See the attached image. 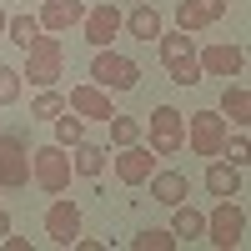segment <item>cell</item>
Here are the masks:
<instances>
[{
  "label": "cell",
  "mask_w": 251,
  "mask_h": 251,
  "mask_svg": "<svg viewBox=\"0 0 251 251\" xmlns=\"http://www.w3.org/2000/svg\"><path fill=\"white\" fill-rule=\"evenodd\" d=\"M206 191H211V196H241V166L211 161V166H206Z\"/></svg>",
  "instance_id": "19"
},
{
  "label": "cell",
  "mask_w": 251,
  "mask_h": 251,
  "mask_svg": "<svg viewBox=\"0 0 251 251\" xmlns=\"http://www.w3.org/2000/svg\"><path fill=\"white\" fill-rule=\"evenodd\" d=\"M161 66L176 86H201V66H196V40L186 30H161Z\"/></svg>",
  "instance_id": "2"
},
{
  "label": "cell",
  "mask_w": 251,
  "mask_h": 251,
  "mask_svg": "<svg viewBox=\"0 0 251 251\" xmlns=\"http://www.w3.org/2000/svg\"><path fill=\"white\" fill-rule=\"evenodd\" d=\"M221 15H226V0H181V5H176V30L196 35L206 25H216Z\"/></svg>",
  "instance_id": "13"
},
{
  "label": "cell",
  "mask_w": 251,
  "mask_h": 251,
  "mask_svg": "<svg viewBox=\"0 0 251 251\" xmlns=\"http://www.w3.org/2000/svg\"><path fill=\"white\" fill-rule=\"evenodd\" d=\"M186 196H191V181H186L181 171H151V201H161V206H181Z\"/></svg>",
  "instance_id": "17"
},
{
  "label": "cell",
  "mask_w": 251,
  "mask_h": 251,
  "mask_svg": "<svg viewBox=\"0 0 251 251\" xmlns=\"http://www.w3.org/2000/svg\"><path fill=\"white\" fill-rule=\"evenodd\" d=\"M75 141H86V116H75V111L66 106V111L55 116V146H66V151H71Z\"/></svg>",
  "instance_id": "22"
},
{
  "label": "cell",
  "mask_w": 251,
  "mask_h": 251,
  "mask_svg": "<svg viewBox=\"0 0 251 251\" xmlns=\"http://www.w3.org/2000/svg\"><path fill=\"white\" fill-rule=\"evenodd\" d=\"M30 186V146L20 131H0V191Z\"/></svg>",
  "instance_id": "5"
},
{
  "label": "cell",
  "mask_w": 251,
  "mask_h": 251,
  "mask_svg": "<svg viewBox=\"0 0 251 251\" xmlns=\"http://www.w3.org/2000/svg\"><path fill=\"white\" fill-rule=\"evenodd\" d=\"M221 156H231V166H246V136H231V141H221Z\"/></svg>",
  "instance_id": "28"
},
{
  "label": "cell",
  "mask_w": 251,
  "mask_h": 251,
  "mask_svg": "<svg viewBox=\"0 0 251 251\" xmlns=\"http://www.w3.org/2000/svg\"><path fill=\"white\" fill-rule=\"evenodd\" d=\"M60 75H66V40L50 35V30H40V40L25 50V71H20V80H30L35 91H46V86H55Z\"/></svg>",
  "instance_id": "1"
},
{
  "label": "cell",
  "mask_w": 251,
  "mask_h": 251,
  "mask_svg": "<svg viewBox=\"0 0 251 251\" xmlns=\"http://www.w3.org/2000/svg\"><path fill=\"white\" fill-rule=\"evenodd\" d=\"M66 106H71L75 116H91V121H111V116H116V106H111V91H100L96 80H80V86H71Z\"/></svg>",
  "instance_id": "11"
},
{
  "label": "cell",
  "mask_w": 251,
  "mask_h": 251,
  "mask_svg": "<svg viewBox=\"0 0 251 251\" xmlns=\"http://www.w3.org/2000/svg\"><path fill=\"white\" fill-rule=\"evenodd\" d=\"M80 15H86V0H46L40 5V30H50V35H60V30H71V25H80Z\"/></svg>",
  "instance_id": "15"
},
{
  "label": "cell",
  "mask_w": 251,
  "mask_h": 251,
  "mask_svg": "<svg viewBox=\"0 0 251 251\" xmlns=\"http://www.w3.org/2000/svg\"><path fill=\"white\" fill-rule=\"evenodd\" d=\"M10 231V211H5V206H0V236H5Z\"/></svg>",
  "instance_id": "29"
},
{
  "label": "cell",
  "mask_w": 251,
  "mask_h": 251,
  "mask_svg": "<svg viewBox=\"0 0 251 251\" xmlns=\"http://www.w3.org/2000/svg\"><path fill=\"white\" fill-rule=\"evenodd\" d=\"M106 126H111V141H116V146H131V141H141V121H136V116H121V111H116Z\"/></svg>",
  "instance_id": "25"
},
{
  "label": "cell",
  "mask_w": 251,
  "mask_h": 251,
  "mask_svg": "<svg viewBox=\"0 0 251 251\" xmlns=\"http://www.w3.org/2000/svg\"><path fill=\"white\" fill-rule=\"evenodd\" d=\"M121 30H126V35H136V40H156V35L166 30V20H161L156 5H146V0H141V5H131V10L121 15Z\"/></svg>",
  "instance_id": "16"
},
{
  "label": "cell",
  "mask_w": 251,
  "mask_h": 251,
  "mask_svg": "<svg viewBox=\"0 0 251 251\" xmlns=\"http://www.w3.org/2000/svg\"><path fill=\"white\" fill-rule=\"evenodd\" d=\"M71 151H75V156H71V171H75V176H91V181H96L100 171H106V156H111L106 146H96V141H75Z\"/></svg>",
  "instance_id": "18"
},
{
  "label": "cell",
  "mask_w": 251,
  "mask_h": 251,
  "mask_svg": "<svg viewBox=\"0 0 251 251\" xmlns=\"http://www.w3.org/2000/svg\"><path fill=\"white\" fill-rule=\"evenodd\" d=\"M176 211V221H171V231H176V241H196V236H206V216L196 211V206H171Z\"/></svg>",
  "instance_id": "21"
},
{
  "label": "cell",
  "mask_w": 251,
  "mask_h": 251,
  "mask_svg": "<svg viewBox=\"0 0 251 251\" xmlns=\"http://www.w3.org/2000/svg\"><path fill=\"white\" fill-rule=\"evenodd\" d=\"M156 151L151 146H141V141H131V146H121V156H116V181L121 186H146L151 181V171H156Z\"/></svg>",
  "instance_id": "9"
},
{
  "label": "cell",
  "mask_w": 251,
  "mask_h": 251,
  "mask_svg": "<svg viewBox=\"0 0 251 251\" xmlns=\"http://www.w3.org/2000/svg\"><path fill=\"white\" fill-rule=\"evenodd\" d=\"M206 236H211V246H221V251H231V246L246 241V211L231 196H221V206L206 216Z\"/></svg>",
  "instance_id": "6"
},
{
  "label": "cell",
  "mask_w": 251,
  "mask_h": 251,
  "mask_svg": "<svg viewBox=\"0 0 251 251\" xmlns=\"http://www.w3.org/2000/svg\"><path fill=\"white\" fill-rule=\"evenodd\" d=\"M131 246H136V251H171V246H176V231H161V226H151V231L131 236Z\"/></svg>",
  "instance_id": "26"
},
{
  "label": "cell",
  "mask_w": 251,
  "mask_h": 251,
  "mask_svg": "<svg viewBox=\"0 0 251 251\" xmlns=\"http://www.w3.org/2000/svg\"><path fill=\"white\" fill-rule=\"evenodd\" d=\"M186 146V116L176 106H156L151 111V151L156 156H176Z\"/></svg>",
  "instance_id": "8"
},
{
  "label": "cell",
  "mask_w": 251,
  "mask_h": 251,
  "mask_svg": "<svg viewBox=\"0 0 251 251\" xmlns=\"http://www.w3.org/2000/svg\"><path fill=\"white\" fill-rule=\"evenodd\" d=\"M46 236H50L55 246H71V241L80 236V206H75V201H55L50 211H46Z\"/></svg>",
  "instance_id": "14"
},
{
  "label": "cell",
  "mask_w": 251,
  "mask_h": 251,
  "mask_svg": "<svg viewBox=\"0 0 251 251\" xmlns=\"http://www.w3.org/2000/svg\"><path fill=\"white\" fill-rule=\"evenodd\" d=\"M221 116H231V126H246V121H251V91L241 86V80H226V91H221Z\"/></svg>",
  "instance_id": "20"
},
{
  "label": "cell",
  "mask_w": 251,
  "mask_h": 251,
  "mask_svg": "<svg viewBox=\"0 0 251 251\" xmlns=\"http://www.w3.org/2000/svg\"><path fill=\"white\" fill-rule=\"evenodd\" d=\"M91 80L100 91H136L141 86V66L131 55H121V50H96V60H91Z\"/></svg>",
  "instance_id": "4"
},
{
  "label": "cell",
  "mask_w": 251,
  "mask_h": 251,
  "mask_svg": "<svg viewBox=\"0 0 251 251\" xmlns=\"http://www.w3.org/2000/svg\"><path fill=\"white\" fill-rule=\"evenodd\" d=\"M186 141H191L196 156H221L226 116H221V111H191V121H186Z\"/></svg>",
  "instance_id": "7"
},
{
  "label": "cell",
  "mask_w": 251,
  "mask_h": 251,
  "mask_svg": "<svg viewBox=\"0 0 251 251\" xmlns=\"http://www.w3.org/2000/svg\"><path fill=\"white\" fill-rule=\"evenodd\" d=\"M60 111H66V96H60L55 86H46V91L30 100V121H55Z\"/></svg>",
  "instance_id": "24"
},
{
  "label": "cell",
  "mask_w": 251,
  "mask_h": 251,
  "mask_svg": "<svg viewBox=\"0 0 251 251\" xmlns=\"http://www.w3.org/2000/svg\"><path fill=\"white\" fill-rule=\"evenodd\" d=\"M5 20H10V15H5V10H0V35H5Z\"/></svg>",
  "instance_id": "30"
},
{
  "label": "cell",
  "mask_w": 251,
  "mask_h": 251,
  "mask_svg": "<svg viewBox=\"0 0 251 251\" xmlns=\"http://www.w3.org/2000/svg\"><path fill=\"white\" fill-rule=\"evenodd\" d=\"M20 86H25L20 71H15V66H0V106H15V100H20Z\"/></svg>",
  "instance_id": "27"
},
{
  "label": "cell",
  "mask_w": 251,
  "mask_h": 251,
  "mask_svg": "<svg viewBox=\"0 0 251 251\" xmlns=\"http://www.w3.org/2000/svg\"><path fill=\"white\" fill-rule=\"evenodd\" d=\"M71 151H66V146H35V151H30V181L40 186V191H46V196H60V191H66V186H71Z\"/></svg>",
  "instance_id": "3"
},
{
  "label": "cell",
  "mask_w": 251,
  "mask_h": 251,
  "mask_svg": "<svg viewBox=\"0 0 251 251\" xmlns=\"http://www.w3.org/2000/svg\"><path fill=\"white\" fill-rule=\"evenodd\" d=\"M80 35H86L96 50H106L111 40L121 35V10L111 5V0H106V5H86V15H80Z\"/></svg>",
  "instance_id": "10"
},
{
  "label": "cell",
  "mask_w": 251,
  "mask_h": 251,
  "mask_svg": "<svg viewBox=\"0 0 251 251\" xmlns=\"http://www.w3.org/2000/svg\"><path fill=\"white\" fill-rule=\"evenodd\" d=\"M5 35L15 40L20 50H30L35 40H40V20H35V15H10V20H5Z\"/></svg>",
  "instance_id": "23"
},
{
  "label": "cell",
  "mask_w": 251,
  "mask_h": 251,
  "mask_svg": "<svg viewBox=\"0 0 251 251\" xmlns=\"http://www.w3.org/2000/svg\"><path fill=\"white\" fill-rule=\"evenodd\" d=\"M196 66H201V75H226V80H236L241 75V66H246V55H241V46H206V50H196Z\"/></svg>",
  "instance_id": "12"
}]
</instances>
